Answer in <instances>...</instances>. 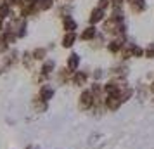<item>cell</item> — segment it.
Returning <instances> with one entry per match:
<instances>
[{"label":"cell","instance_id":"cell-2","mask_svg":"<svg viewBox=\"0 0 154 149\" xmlns=\"http://www.w3.org/2000/svg\"><path fill=\"white\" fill-rule=\"evenodd\" d=\"M94 95L88 88H83L82 92H80V97H78V107L82 109V111H90L92 107H94Z\"/></svg>","mask_w":154,"mask_h":149},{"label":"cell","instance_id":"cell-26","mask_svg":"<svg viewBox=\"0 0 154 149\" xmlns=\"http://www.w3.org/2000/svg\"><path fill=\"white\" fill-rule=\"evenodd\" d=\"M151 106H152V109H154V99H151Z\"/></svg>","mask_w":154,"mask_h":149},{"label":"cell","instance_id":"cell-1","mask_svg":"<svg viewBox=\"0 0 154 149\" xmlns=\"http://www.w3.org/2000/svg\"><path fill=\"white\" fill-rule=\"evenodd\" d=\"M128 75H130V66H128L126 63H121V61H119L118 64L111 66V68L107 70V76H109L111 80L128 78Z\"/></svg>","mask_w":154,"mask_h":149},{"label":"cell","instance_id":"cell-11","mask_svg":"<svg viewBox=\"0 0 154 149\" xmlns=\"http://www.w3.org/2000/svg\"><path fill=\"white\" fill-rule=\"evenodd\" d=\"M128 9L132 14H140L147 9V2L146 0H130L128 2Z\"/></svg>","mask_w":154,"mask_h":149},{"label":"cell","instance_id":"cell-14","mask_svg":"<svg viewBox=\"0 0 154 149\" xmlns=\"http://www.w3.org/2000/svg\"><path fill=\"white\" fill-rule=\"evenodd\" d=\"M31 106H33V109H35V113H45V111L49 109V102L43 101L40 95H35L33 101H31Z\"/></svg>","mask_w":154,"mask_h":149},{"label":"cell","instance_id":"cell-3","mask_svg":"<svg viewBox=\"0 0 154 149\" xmlns=\"http://www.w3.org/2000/svg\"><path fill=\"white\" fill-rule=\"evenodd\" d=\"M104 106L107 113H116V111H119V107L123 106V102H121L118 95H106Z\"/></svg>","mask_w":154,"mask_h":149},{"label":"cell","instance_id":"cell-25","mask_svg":"<svg viewBox=\"0 0 154 149\" xmlns=\"http://www.w3.org/2000/svg\"><path fill=\"white\" fill-rule=\"evenodd\" d=\"M149 92H151V95H154V78L149 82Z\"/></svg>","mask_w":154,"mask_h":149},{"label":"cell","instance_id":"cell-27","mask_svg":"<svg viewBox=\"0 0 154 149\" xmlns=\"http://www.w3.org/2000/svg\"><path fill=\"white\" fill-rule=\"evenodd\" d=\"M26 149H36V147H31V146H29V147H26Z\"/></svg>","mask_w":154,"mask_h":149},{"label":"cell","instance_id":"cell-19","mask_svg":"<svg viewBox=\"0 0 154 149\" xmlns=\"http://www.w3.org/2000/svg\"><path fill=\"white\" fill-rule=\"evenodd\" d=\"M36 5L40 9V12H47L56 5V0H36Z\"/></svg>","mask_w":154,"mask_h":149},{"label":"cell","instance_id":"cell-17","mask_svg":"<svg viewBox=\"0 0 154 149\" xmlns=\"http://www.w3.org/2000/svg\"><path fill=\"white\" fill-rule=\"evenodd\" d=\"M21 63H23V66H24L26 70L33 71V64H35L36 61L33 59V54H31V52H28V50H24V52L21 54Z\"/></svg>","mask_w":154,"mask_h":149},{"label":"cell","instance_id":"cell-6","mask_svg":"<svg viewBox=\"0 0 154 149\" xmlns=\"http://www.w3.org/2000/svg\"><path fill=\"white\" fill-rule=\"evenodd\" d=\"M19 54H17V50H11V52H5V57H2V70H9V68H12L16 63H17V59H19Z\"/></svg>","mask_w":154,"mask_h":149},{"label":"cell","instance_id":"cell-20","mask_svg":"<svg viewBox=\"0 0 154 149\" xmlns=\"http://www.w3.org/2000/svg\"><path fill=\"white\" fill-rule=\"evenodd\" d=\"M2 36H4V40L7 42L9 47H11V45H14L16 40H19V38H17V35H16L14 31H2Z\"/></svg>","mask_w":154,"mask_h":149},{"label":"cell","instance_id":"cell-28","mask_svg":"<svg viewBox=\"0 0 154 149\" xmlns=\"http://www.w3.org/2000/svg\"><path fill=\"white\" fill-rule=\"evenodd\" d=\"M2 71H4V70H2V66H0V75H2Z\"/></svg>","mask_w":154,"mask_h":149},{"label":"cell","instance_id":"cell-10","mask_svg":"<svg viewBox=\"0 0 154 149\" xmlns=\"http://www.w3.org/2000/svg\"><path fill=\"white\" fill-rule=\"evenodd\" d=\"M80 38L78 36L76 31H69V33H64L63 38H61V47H64V49H71L75 43H76V40Z\"/></svg>","mask_w":154,"mask_h":149},{"label":"cell","instance_id":"cell-18","mask_svg":"<svg viewBox=\"0 0 154 149\" xmlns=\"http://www.w3.org/2000/svg\"><path fill=\"white\" fill-rule=\"evenodd\" d=\"M31 54H33V59H35L36 63H38V61H40V63H43V61L47 59L49 49H47V47H36V49L31 50Z\"/></svg>","mask_w":154,"mask_h":149},{"label":"cell","instance_id":"cell-9","mask_svg":"<svg viewBox=\"0 0 154 149\" xmlns=\"http://www.w3.org/2000/svg\"><path fill=\"white\" fill-rule=\"evenodd\" d=\"M38 95H40L43 101L50 102V101L54 99V95H56V88L50 85V83H45V85H42L38 88Z\"/></svg>","mask_w":154,"mask_h":149},{"label":"cell","instance_id":"cell-21","mask_svg":"<svg viewBox=\"0 0 154 149\" xmlns=\"http://www.w3.org/2000/svg\"><path fill=\"white\" fill-rule=\"evenodd\" d=\"M104 75H106V71L102 70V68H95V70L92 71V78H94V82H100V80L104 78Z\"/></svg>","mask_w":154,"mask_h":149},{"label":"cell","instance_id":"cell-12","mask_svg":"<svg viewBox=\"0 0 154 149\" xmlns=\"http://www.w3.org/2000/svg\"><path fill=\"white\" fill-rule=\"evenodd\" d=\"M61 23H63L64 33H69V31H76L78 29V21L73 17V16H66V17H63Z\"/></svg>","mask_w":154,"mask_h":149},{"label":"cell","instance_id":"cell-4","mask_svg":"<svg viewBox=\"0 0 154 149\" xmlns=\"http://www.w3.org/2000/svg\"><path fill=\"white\" fill-rule=\"evenodd\" d=\"M88 78H90V73L88 71H75L73 76H71V83L75 87H85L88 83Z\"/></svg>","mask_w":154,"mask_h":149},{"label":"cell","instance_id":"cell-8","mask_svg":"<svg viewBox=\"0 0 154 149\" xmlns=\"http://www.w3.org/2000/svg\"><path fill=\"white\" fill-rule=\"evenodd\" d=\"M80 63H82V57L78 52H71L68 59H66V68L71 71V73H75V71L80 70Z\"/></svg>","mask_w":154,"mask_h":149},{"label":"cell","instance_id":"cell-16","mask_svg":"<svg viewBox=\"0 0 154 149\" xmlns=\"http://www.w3.org/2000/svg\"><path fill=\"white\" fill-rule=\"evenodd\" d=\"M14 16H17V14H14V9L11 7L7 2H0V17H2L4 21L12 19Z\"/></svg>","mask_w":154,"mask_h":149},{"label":"cell","instance_id":"cell-13","mask_svg":"<svg viewBox=\"0 0 154 149\" xmlns=\"http://www.w3.org/2000/svg\"><path fill=\"white\" fill-rule=\"evenodd\" d=\"M71 76H73V73H71V71L66 68V66L56 71V78H57V82H59L61 85H66V83H69V82H71Z\"/></svg>","mask_w":154,"mask_h":149},{"label":"cell","instance_id":"cell-22","mask_svg":"<svg viewBox=\"0 0 154 149\" xmlns=\"http://www.w3.org/2000/svg\"><path fill=\"white\" fill-rule=\"evenodd\" d=\"M144 54H146L144 47H140L139 43H135V47H133V52H132V57H133V59H140V57H144Z\"/></svg>","mask_w":154,"mask_h":149},{"label":"cell","instance_id":"cell-23","mask_svg":"<svg viewBox=\"0 0 154 149\" xmlns=\"http://www.w3.org/2000/svg\"><path fill=\"white\" fill-rule=\"evenodd\" d=\"M144 50H146V54H144L146 59H154V42L147 43L146 47H144Z\"/></svg>","mask_w":154,"mask_h":149},{"label":"cell","instance_id":"cell-7","mask_svg":"<svg viewBox=\"0 0 154 149\" xmlns=\"http://www.w3.org/2000/svg\"><path fill=\"white\" fill-rule=\"evenodd\" d=\"M99 35V29H97V26H92V24H88L87 28H83L82 29V33H80V40L82 42H92L95 36Z\"/></svg>","mask_w":154,"mask_h":149},{"label":"cell","instance_id":"cell-5","mask_svg":"<svg viewBox=\"0 0 154 149\" xmlns=\"http://www.w3.org/2000/svg\"><path fill=\"white\" fill-rule=\"evenodd\" d=\"M104 19H106V11L99 7H94L88 14V24H92V26H97L99 23H104Z\"/></svg>","mask_w":154,"mask_h":149},{"label":"cell","instance_id":"cell-24","mask_svg":"<svg viewBox=\"0 0 154 149\" xmlns=\"http://www.w3.org/2000/svg\"><path fill=\"white\" fill-rule=\"evenodd\" d=\"M97 7L102 9V11H107L111 7V0H97Z\"/></svg>","mask_w":154,"mask_h":149},{"label":"cell","instance_id":"cell-15","mask_svg":"<svg viewBox=\"0 0 154 149\" xmlns=\"http://www.w3.org/2000/svg\"><path fill=\"white\" fill-rule=\"evenodd\" d=\"M38 71L43 73V75H47V76H52V73L56 71V61L50 59V57H47V59L42 63V66H40V70Z\"/></svg>","mask_w":154,"mask_h":149}]
</instances>
